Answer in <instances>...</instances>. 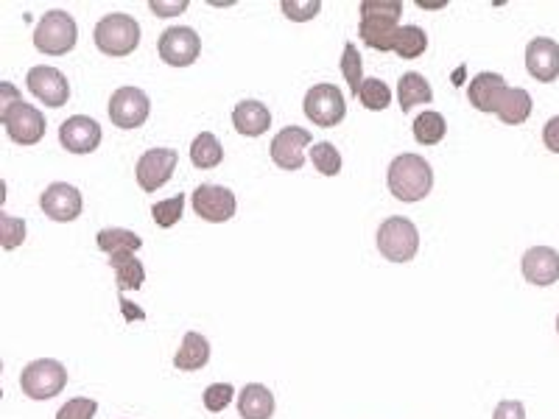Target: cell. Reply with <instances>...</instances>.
Masks as SVG:
<instances>
[{
    "mask_svg": "<svg viewBox=\"0 0 559 419\" xmlns=\"http://www.w3.org/2000/svg\"><path fill=\"white\" fill-rule=\"evenodd\" d=\"M378 249L386 260L392 263H409L420 252V232L414 221L403 216L386 218L378 230Z\"/></svg>",
    "mask_w": 559,
    "mask_h": 419,
    "instance_id": "cell-6",
    "label": "cell"
},
{
    "mask_svg": "<svg viewBox=\"0 0 559 419\" xmlns=\"http://www.w3.org/2000/svg\"><path fill=\"white\" fill-rule=\"evenodd\" d=\"M98 249L107 255H121V252H137L143 246V238L132 230H121V227H107L98 232Z\"/></svg>",
    "mask_w": 559,
    "mask_h": 419,
    "instance_id": "cell-28",
    "label": "cell"
},
{
    "mask_svg": "<svg viewBox=\"0 0 559 419\" xmlns=\"http://www.w3.org/2000/svg\"><path fill=\"white\" fill-rule=\"evenodd\" d=\"M149 9L157 17H177L188 12V0H151Z\"/></svg>",
    "mask_w": 559,
    "mask_h": 419,
    "instance_id": "cell-38",
    "label": "cell"
},
{
    "mask_svg": "<svg viewBox=\"0 0 559 419\" xmlns=\"http://www.w3.org/2000/svg\"><path fill=\"white\" fill-rule=\"evenodd\" d=\"M110 266L115 271V277H118V288L121 291H137V288H143V283H146V269H143V263L135 257V252L112 255Z\"/></svg>",
    "mask_w": 559,
    "mask_h": 419,
    "instance_id": "cell-25",
    "label": "cell"
},
{
    "mask_svg": "<svg viewBox=\"0 0 559 419\" xmlns=\"http://www.w3.org/2000/svg\"><path fill=\"white\" fill-rule=\"evenodd\" d=\"M532 109V95L526 93L523 87H506L504 93L498 95V101L492 107V115H498L501 123H506V126H520V123L529 121Z\"/></svg>",
    "mask_w": 559,
    "mask_h": 419,
    "instance_id": "cell-20",
    "label": "cell"
},
{
    "mask_svg": "<svg viewBox=\"0 0 559 419\" xmlns=\"http://www.w3.org/2000/svg\"><path fill=\"white\" fill-rule=\"evenodd\" d=\"M207 361H210V341L196 330L185 333L177 355H174V366L182 372H199V369H205Z\"/></svg>",
    "mask_w": 559,
    "mask_h": 419,
    "instance_id": "cell-23",
    "label": "cell"
},
{
    "mask_svg": "<svg viewBox=\"0 0 559 419\" xmlns=\"http://www.w3.org/2000/svg\"><path fill=\"white\" fill-rule=\"evenodd\" d=\"M160 59L171 68H191L193 62L202 54V40L199 34L188 26L165 28L163 37L157 42Z\"/></svg>",
    "mask_w": 559,
    "mask_h": 419,
    "instance_id": "cell-8",
    "label": "cell"
},
{
    "mask_svg": "<svg viewBox=\"0 0 559 419\" xmlns=\"http://www.w3.org/2000/svg\"><path fill=\"white\" fill-rule=\"evenodd\" d=\"M26 221L23 218H14L9 213H0V246L6 252H14L17 246L26 241Z\"/></svg>",
    "mask_w": 559,
    "mask_h": 419,
    "instance_id": "cell-34",
    "label": "cell"
},
{
    "mask_svg": "<svg viewBox=\"0 0 559 419\" xmlns=\"http://www.w3.org/2000/svg\"><path fill=\"white\" fill-rule=\"evenodd\" d=\"M96 48L107 56H129L140 45V23L132 14L112 12L96 26Z\"/></svg>",
    "mask_w": 559,
    "mask_h": 419,
    "instance_id": "cell-4",
    "label": "cell"
},
{
    "mask_svg": "<svg viewBox=\"0 0 559 419\" xmlns=\"http://www.w3.org/2000/svg\"><path fill=\"white\" fill-rule=\"evenodd\" d=\"M68 386V369L54 358H37L20 372V389L31 400H54Z\"/></svg>",
    "mask_w": 559,
    "mask_h": 419,
    "instance_id": "cell-5",
    "label": "cell"
},
{
    "mask_svg": "<svg viewBox=\"0 0 559 419\" xmlns=\"http://www.w3.org/2000/svg\"><path fill=\"white\" fill-rule=\"evenodd\" d=\"M238 414L241 419H272L274 394L263 383H246L238 394Z\"/></svg>",
    "mask_w": 559,
    "mask_h": 419,
    "instance_id": "cell-22",
    "label": "cell"
},
{
    "mask_svg": "<svg viewBox=\"0 0 559 419\" xmlns=\"http://www.w3.org/2000/svg\"><path fill=\"white\" fill-rule=\"evenodd\" d=\"M151 101L140 87H121L110 98V121L118 129H140L149 121Z\"/></svg>",
    "mask_w": 559,
    "mask_h": 419,
    "instance_id": "cell-10",
    "label": "cell"
},
{
    "mask_svg": "<svg viewBox=\"0 0 559 419\" xmlns=\"http://www.w3.org/2000/svg\"><path fill=\"white\" fill-rule=\"evenodd\" d=\"M314 143V137L308 129L302 126H286L280 129L277 137H272V146H269V154L277 168L283 171H300L305 165V149Z\"/></svg>",
    "mask_w": 559,
    "mask_h": 419,
    "instance_id": "cell-12",
    "label": "cell"
},
{
    "mask_svg": "<svg viewBox=\"0 0 559 419\" xmlns=\"http://www.w3.org/2000/svg\"><path fill=\"white\" fill-rule=\"evenodd\" d=\"M506 87V79L501 73H490V70H484V73H478L473 76V82L467 87V98H470V104L478 109V112H487L492 115V107H495V101H498V95L504 93Z\"/></svg>",
    "mask_w": 559,
    "mask_h": 419,
    "instance_id": "cell-21",
    "label": "cell"
},
{
    "mask_svg": "<svg viewBox=\"0 0 559 419\" xmlns=\"http://www.w3.org/2000/svg\"><path fill=\"white\" fill-rule=\"evenodd\" d=\"M492 419H526V406L518 403V400H501V403L495 406Z\"/></svg>",
    "mask_w": 559,
    "mask_h": 419,
    "instance_id": "cell-39",
    "label": "cell"
},
{
    "mask_svg": "<svg viewBox=\"0 0 559 419\" xmlns=\"http://www.w3.org/2000/svg\"><path fill=\"white\" fill-rule=\"evenodd\" d=\"M397 101H400V109L406 115L417 104L434 101V90H431V84L425 82V76H420V73H403L400 82H397Z\"/></svg>",
    "mask_w": 559,
    "mask_h": 419,
    "instance_id": "cell-24",
    "label": "cell"
},
{
    "mask_svg": "<svg viewBox=\"0 0 559 419\" xmlns=\"http://www.w3.org/2000/svg\"><path fill=\"white\" fill-rule=\"evenodd\" d=\"M232 126L235 132L244 137H260L269 132L272 126V112L263 101H255V98H246L241 104H235L232 109Z\"/></svg>",
    "mask_w": 559,
    "mask_h": 419,
    "instance_id": "cell-19",
    "label": "cell"
},
{
    "mask_svg": "<svg viewBox=\"0 0 559 419\" xmlns=\"http://www.w3.org/2000/svg\"><path fill=\"white\" fill-rule=\"evenodd\" d=\"M101 123L87 115H73L59 126V143L70 154H93L101 146Z\"/></svg>",
    "mask_w": 559,
    "mask_h": 419,
    "instance_id": "cell-16",
    "label": "cell"
},
{
    "mask_svg": "<svg viewBox=\"0 0 559 419\" xmlns=\"http://www.w3.org/2000/svg\"><path fill=\"white\" fill-rule=\"evenodd\" d=\"M523 277L537 288H546L559 280V252L551 246H532L520 260Z\"/></svg>",
    "mask_w": 559,
    "mask_h": 419,
    "instance_id": "cell-18",
    "label": "cell"
},
{
    "mask_svg": "<svg viewBox=\"0 0 559 419\" xmlns=\"http://www.w3.org/2000/svg\"><path fill=\"white\" fill-rule=\"evenodd\" d=\"M400 17H403V3H397V0H364L361 3V26H358L361 42L381 54L395 51Z\"/></svg>",
    "mask_w": 559,
    "mask_h": 419,
    "instance_id": "cell-1",
    "label": "cell"
},
{
    "mask_svg": "<svg viewBox=\"0 0 559 419\" xmlns=\"http://www.w3.org/2000/svg\"><path fill=\"white\" fill-rule=\"evenodd\" d=\"M389 190L397 202H423L434 190V168L420 154H397L389 165Z\"/></svg>",
    "mask_w": 559,
    "mask_h": 419,
    "instance_id": "cell-2",
    "label": "cell"
},
{
    "mask_svg": "<svg viewBox=\"0 0 559 419\" xmlns=\"http://www.w3.org/2000/svg\"><path fill=\"white\" fill-rule=\"evenodd\" d=\"M355 98L367 109H372V112H381V109H386L392 104V90H389V84L381 82V79H364V84H361V90H358Z\"/></svg>",
    "mask_w": 559,
    "mask_h": 419,
    "instance_id": "cell-30",
    "label": "cell"
},
{
    "mask_svg": "<svg viewBox=\"0 0 559 419\" xmlns=\"http://www.w3.org/2000/svg\"><path fill=\"white\" fill-rule=\"evenodd\" d=\"M543 143H546L548 151L559 154V115H554V118L543 126Z\"/></svg>",
    "mask_w": 559,
    "mask_h": 419,
    "instance_id": "cell-41",
    "label": "cell"
},
{
    "mask_svg": "<svg viewBox=\"0 0 559 419\" xmlns=\"http://www.w3.org/2000/svg\"><path fill=\"white\" fill-rule=\"evenodd\" d=\"M341 73H344V79H347V84H350V90H353V95H358V90H361V84H364V62H361V54H358V48H355V42H347L344 45V54H341V62H339Z\"/></svg>",
    "mask_w": 559,
    "mask_h": 419,
    "instance_id": "cell-32",
    "label": "cell"
},
{
    "mask_svg": "<svg viewBox=\"0 0 559 419\" xmlns=\"http://www.w3.org/2000/svg\"><path fill=\"white\" fill-rule=\"evenodd\" d=\"M121 308H123V313H126V319H129V322H143V319H146V313L140 311V308H135V305H132V302H129L126 297H121Z\"/></svg>",
    "mask_w": 559,
    "mask_h": 419,
    "instance_id": "cell-42",
    "label": "cell"
},
{
    "mask_svg": "<svg viewBox=\"0 0 559 419\" xmlns=\"http://www.w3.org/2000/svg\"><path fill=\"white\" fill-rule=\"evenodd\" d=\"M557 333H559V316H557Z\"/></svg>",
    "mask_w": 559,
    "mask_h": 419,
    "instance_id": "cell-44",
    "label": "cell"
},
{
    "mask_svg": "<svg viewBox=\"0 0 559 419\" xmlns=\"http://www.w3.org/2000/svg\"><path fill=\"white\" fill-rule=\"evenodd\" d=\"M428 48V34L420 26H400L395 40V54L400 59H420Z\"/></svg>",
    "mask_w": 559,
    "mask_h": 419,
    "instance_id": "cell-29",
    "label": "cell"
},
{
    "mask_svg": "<svg viewBox=\"0 0 559 419\" xmlns=\"http://www.w3.org/2000/svg\"><path fill=\"white\" fill-rule=\"evenodd\" d=\"M526 70L543 84L559 79V42L551 37H534L526 45Z\"/></svg>",
    "mask_w": 559,
    "mask_h": 419,
    "instance_id": "cell-17",
    "label": "cell"
},
{
    "mask_svg": "<svg viewBox=\"0 0 559 419\" xmlns=\"http://www.w3.org/2000/svg\"><path fill=\"white\" fill-rule=\"evenodd\" d=\"M26 87L37 101H42L45 107L51 109L65 107L70 98L68 76L59 68H48V65H37V68L28 70Z\"/></svg>",
    "mask_w": 559,
    "mask_h": 419,
    "instance_id": "cell-11",
    "label": "cell"
},
{
    "mask_svg": "<svg viewBox=\"0 0 559 419\" xmlns=\"http://www.w3.org/2000/svg\"><path fill=\"white\" fill-rule=\"evenodd\" d=\"M417 6H420V9H442V6H445V0H437V3H425V0H417Z\"/></svg>",
    "mask_w": 559,
    "mask_h": 419,
    "instance_id": "cell-43",
    "label": "cell"
},
{
    "mask_svg": "<svg viewBox=\"0 0 559 419\" xmlns=\"http://www.w3.org/2000/svg\"><path fill=\"white\" fill-rule=\"evenodd\" d=\"M76 42H79V26L73 14L62 12V9L42 14V20L34 28V48L40 54L65 56L76 48Z\"/></svg>",
    "mask_w": 559,
    "mask_h": 419,
    "instance_id": "cell-3",
    "label": "cell"
},
{
    "mask_svg": "<svg viewBox=\"0 0 559 419\" xmlns=\"http://www.w3.org/2000/svg\"><path fill=\"white\" fill-rule=\"evenodd\" d=\"M0 123L6 129V135L12 137L14 143L20 146H37L42 137H45V115L34 104H14L6 115H0Z\"/></svg>",
    "mask_w": 559,
    "mask_h": 419,
    "instance_id": "cell-9",
    "label": "cell"
},
{
    "mask_svg": "<svg viewBox=\"0 0 559 419\" xmlns=\"http://www.w3.org/2000/svg\"><path fill=\"white\" fill-rule=\"evenodd\" d=\"M411 132H414V140H417L420 146H437V143H442V137L448 135V121H445L442 112L428 109V112L414 118Z\"/></svg>",
    "mask_w": 559,
    "mask_h": 419,
    "instance_id": "cell-26",
    "label": "cell"
},
{
    "mask_svg": "<svg viewBox=\"0 0 559 419\" xmlns=\"http://www.w3.org/2000/svg\"><path fill=\"white\" fill-rule=\"evenodd\" d=\"M191 160L196 168H202V171H210V168H216V165L224 160V146H221V140L213 132H202V135L193 137L191 143Z\"/></svg>",
    "mask_w": 559,
    "mask_h": 419,
    "instance_id": "cell-27",
    "label": "cell"
},
{
    "mask_svg": "<svg viewBox=\"0 0 559 419\" xmlns=\"http://www.w3.org/2000/svg\"><path fill=\"white\" fill-rule=\"evenodd\" d=\"M20 101H23V98H20V93H17V87H14L12 82L0 84V115H6V112H9L14 104H20Z\"/></svg>",
    "mask_w": 559,
    "mask_h": 419,
    "instance_id": "cell-40",
    "label": "cell"
},
{
    "mask_svg": "<svg viewBox=\"0 0 559 419\" xmlns=\"http://www.w3.org/2000/svg\"><path fill=\"white\" fill-rule=\"evenodd\" d=\"M311 163L322 176H336L341 171V154L333 143H314L311 146Z\"/></svg>",
    "mask_w": 559,
    "mask_h": 419,
    "instance_id": "cell-33",
    "label": "cell"
},
{
    "mask_svg": "<svg viewBox=\"0 0 559 419\" xmlns=\"http://www.w3.org/2000/svg\"><path fill=\"white\" fill-rule=\"evenodd\" d=\"M182 213H185V193L168 196V199H163V202H157L151 207V218H154L157 227H163V230H171L179 218H182Z\"/></svg>",
    "mask_w": 559,
    "mask_h": 419,
    "instance_id": "cell-31",
    "label": "cell"
},
{
    "mask_svg": "<svg viewBox=\"0 0 559 419\" xmlns=\"http://www.w3.org/2000/svg\"><path fill=\"white\" fill-rule=\"evenodd\" d=\"M40 207L42 213L48 218H54V221H62V224L76 221L84 210L82 190L73 188L68 182H54V185H48L45 193L40 196Z\"/></svg>",
    "mask_w": 559,
    "mask_h": 419,
    "instance_id": "cell-15",
    "label": "cell"
},
{
    "mask_svg": "<svg viewBox=\"0 0 559 419\" xmlns=\"http://www.w3.org/2000/svg\"><path fill=\"white\" fill-rule=\"evenodd\" d=\"M179 163V154L174 149H149L140 160H137L135 176L140 190L154 193L157 188H163L165 182L174 176V168Z\"/></svg>",
    "mask_w": 559,
    "mask_h": 419,
    "instance_id": "cell-14",
    "label": "cell"
},
{
    "mask_svg": "<svg viewBox=\"0 0 559 419\" xmlns=\"http://www.w3.org/2000/svg\"><path fill=\"white\" fill-rule=\"evenodd\" d=\"M98 411L96 400L90 397H73L56 411V419H93Z\"/></svg>",
    "mask_w": 559,
    "mask_h": 419,
    "instance_id": "cell-37",
    "label": "cell"
},
{
    "mask_svg": "<svg viewBox=\"0 0 559 419\" xmlns=\"http://www.w3.org/2000/svg\"><path fill=\"white\" fill-rule=\"evenodd\" d=\"M280 12L286 14L291 23H308L322 12V3L319 0H283Z\"/></svg>",
    "mask_w": 559,
    "mask_h": 419,
    "instance_id": "cell-35",
    "label": "cell"
},
{
    "mask_svg": "<svg viewBox=\"0 0 559 419\" xmlns=\"http://www.w3.org/2000/svg\"><path fill=\"white\" fill-rule=\"evenodd\" d=\"M191 204L196 216L205 218L210 224H224L238 210L235 193L230 188H224V185H199L191 193Z\"/></svg>",
    "mask_w": 559,
    "mask_h": 419,
    "instance_id": "cell-13",
    "label": "cell"
},
{
    "mask_svg": "<svg viewBox=\"0 0 559 419\" xmlns=\"http://www.w3.org/2000/svg\"><path fill=\"white\" fill-rule=\"evenodd\" d=\"M302 109H305V118L314 121L316 126L322 129H330V126H339L347 115V101L336 84H314L308 93H305V101H302Z\"/></svg>",
    "mask_w": 559,
    "mask_h": 419,
    "instance_id": "cell-7",
    "label": "cell"
},
{
    "mask_svg": "<svg viewBox=\"0 0 559 419\" xmlns=\"http://www.w3.org/2000/svg\"><path fill=\"white\" fill-rule=\"evenodd\" d=\"M232 397H235V386H232V383H213V386H207L205 394H202L205 408L210 411V414L224 411V408L232 403Z\"/></svg>",
    "mask_w": 559,
    "mask_h": 419,
    "instance_id": "cell-36",
    "label": "cell"
}]
</instances>
